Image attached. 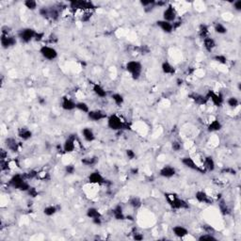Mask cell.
Listing matches in <instances>:
<instances>
[{
	"label": "cell",
	"instance_id": "cell-1",
	"mask_svg": "<svg viewBox=\"0 0 241 241\" xmlns=\"http://www.w3.org/2000/svg\"><path fill=\"white\" fill-rule=\"evenodd\" d=\"M9 186L21 191H27L30 188V186L25 181V176L21 174L13 175L9 181Z\"/></svg>",
	"mask_w": 241,
	"mask_h": 241
},
{
	"label": "cell",
	"instance_id": "cell-2",
	"mask_svg": "<svg viewBox=\"0 0 241 241\" xmlns=\"http://www.w3.org/2000/svg\"><path fill=\"white\" fill-rule=\"evenodd\" d=\"M165 198L167 199L169 205L173 209H183V208H188V205L182 199H179L175 194L172 193H166Z\"/></svg>",
	"mask_w": 241,
	"mask_h": 241
},
{
	"label": "cell",
	"instance_id": "cell-3",
	"mask_svg": "<svg viewBox=\"0 0 241 241\" xmlns=\"http://www.w3.org/2000/svg\"><path fill=\"white\" fill-rule=\"evenodd\" d=\"M108 125L110 129L118 131V130H123V129H127L126 123H124L119 116L116 114H112L108 117Z\"/></svg>",
	"mask_w": 241,
	"mask_h": 241
},
{
	"label": "cell",
	"instance_id": "cell-4",
	"mask_svg": "<svg viewBox=\"0 0 241 241\" xmlns=\"http://www.w3.org/2000/svg\"><path fill=\"white\" fill-rule=\"evenodd\" d=\"M125 68H126L127 72H129L131 74V75L134 79L139 78L141 72H142V65L140 62L136 61V60H131L126 63Z\"/></svg>",
	"mask_w": 241,
	"mask_h": 241
},
{
	"label": "cell",
	"instance_id": "cell-5",
	"mask_svg": "<svg viewBox=\"0 0 241 241\" xmlns=\"http://www.w3.org/2000/svg\"><path fill=\"white\" fill-rule=\"evenodd\" d=\"M40 53L44 59H46L48 60H54L58 57V52L55 48L50 47V46H46V45H43L41 47Z\"/></svg>",
	"mask_w": 241,
	"mask_h": 241
},
{
	"label": "cell",
	"instance_id": "cell-6",
	"mask_svg": "<svg viewBox=\"0 0 241 241\" xmlns=\"http://www.w3.org/2000/svg\"><path fill=\"white\" fill-rule=\"evenodd\" d=\"M18 35H19V38L21 39L22 41L29 42L31 40L35 39V37L37 35V32L32 28H24V29H21V31L19 32Z\"/></svg>",
	"mask_w": 241,
	"mask_h": 241
},
{
	"label": "cell",
	"instance_id": "cell-7",
	"mask_svg": "<svg viewBox=\"0 0 241 241\" xmlns=\"http://www.w3.org/2000/svg\"><path fill=\"white\" fill-rule=\"evenodd\" d=\"M182 163H183L186 167H187V168H189V169H191V170H194V171H199V172L205 173V170L202 169V168H200V167L194 162V160L192 159L191 157H184V158L182 159Z\"/></svg>",
	"mask_w": 241,
	"mask_h": 241
},
{
	"label": "cell",
	"instance_id": "cell-8",
	"mask_svg": "<svg viewBox=\"0 0 241 241\" xmlns=\"http://www.w3.org/2000/svg\"><path fill=\"white\" fill-rule=\"evenodd\" d=\"M89 182L92 183V184H104L106 182L105 178L102 176V174L99 171H93L89 175Z\"/></svg>",
	"mask_w": 241,
	"mask_h": 241
},
{
	"label": "cell",
	"instance_id": "cell-9",
	"mask_svg": "<svg viewBox=\"0 0 241 241\" xmlns=\"http://www.w3.org/2000/svg\"><path fill=\"white\" fill-rule=\"evenodd\" d=\"M16 43V39L13 36H9V35H1V45L3 48H9L11 46L15 45Z\"/></svg>",
	"mask_w": 241,
	"mask_h": 241
},
{
	"label": "cell",
	"instance_id": "cell-10",
	"mask_svg": "<svg viewBox=\"0 0 241 241\" xmlns=\"http://www.w3.org/2000/svg\"><path fill=\"white\" fill-rule=\"evenodd\" d=\"M88 117L91 121L98 122V121H101V120L107 118V115H106V113H104L101 110H90L88 113Z\"/></svg>",
	"mask_w": 241,
	"mask_h": 241
},
{
	"label": "cell",
	"instance_id": "cell-11",
	"mask_svg": "<svg viewBox=\"0 0 241 241\" xmlns=\"http://www.w3.org/2000/svg\"><path fill=\"white\" fill-rule=\"evenodd\" d=\"M207 99H211L212 102L214 103V105H216L217 107H220L223 103V98L221 94H219V93H216L214 91H209L207 93Z\"/></svg>",
	"mask_w": 241,
	"mask_h": 241
},
{
	"label": "cell",
	"instance_id": "cell-12",
	"mask_svg": "<svg viewBox=\"0 0 241 241\" xmlns=\"http://www.w3.org/2000/svg\"><path fill=\"white\" fill-rule=\"evenodd\" d=\"M175 17H176V12H175V10L170 6L169 8H167L164 12H163V18H164V21H167V22H173L175 20Z\"/></svg>",
	"mask_w": 241,
	"mask_h": 241
},
{
	"label": "cell",
	"instance_id": "cell-13",
	"mask_svg": "<svg viewBox=\"0 0 241 241\" xmlns=\"http://www.w3.org/2000/svg\"><path fill=\"white\" fill-rule=\"evenodd\" d=\"M71 7L74 9H93V5L91 2L88 1H72Z\"/></svg>",
	"mask_w": 241,
	"mask_h": 241
},
{
	"label": "cell",
	"instance_id": "cell-14",
	"mask_svg": "<svg viewBox=\"0 0 241 241\" xmlns=\"http://www.w3.org/2000/svg\"><path fill=\"white\" fill-rule=\"evenodd\" d=\"M175 173H176L175 169L173 167H171V166H165L159 171V174L162 177H165V178H171V177L174 176Z\"/></svg>",
	"mask_w": 241,
	"mask_h": 241
},
{
	"label": "cell",
	"instance_id": "cell-15",
	"mask_svg": "<svg viewBox=\"0 0 241 241\" xmlns=\"http://www.w3.org/2000/svg\"><path fill=\"white\" fill-rule=\"evenodd\" d=\"M75 139L74 137H68V138L65 140L64 145H63V150H64V152H66V153H71V152H73V151L75 150Z\"/></svg>",
	"mask_w": 241,
	"mask_h": 241
},
{
	"label": "cell",
	"instance_id": "cell-16",
	"mask_svg": "<svg viewBox=\"0 0 241 241\" xmlns=\"http://www.w3.org/2000/svg\"><path fill=\"white\" fill-rule=\"evenodd\" d=\"M172 232L174 234V235H176L179 238H183L186 235L188 234V230L186 228H185L184 226L181 225H176L172 228Z\"/></svg>",
	"mask_w": 241,
	"mask_h": 241
},
{
	"label": "cell",
	"instance_id": "cell-17",
	"mask_svg": "<svg viewBox=\"0 0 241 241\" xmlns=\"http://www.w3.org/2000/svg\"><path fill=\"white\" fill-rule=\"evenodd\" d=\"M157 24L166 33H171L173 30V26L170 22H167V21H164V20H159V21L157 22Z\"/></svg>",
	"mask_w": 241,
	"mask_h": 241
},
{
	"label": "cell",
	"instance_id": "cell-18",
	"mask_svg": "<svg viewBox=\"0 0 241 241\" xmlns=\"http://www.w3.org/2000/svg\"><path fill=\"white\" fill-rule=\"evenodd\" d=\"M61 107L64 110H73L76 108V104L67 97H63L61 101Z\"/></svg>",
	"mask_w": 241,
	"mask_h": 241
},
{
	"label": "cell",
	"instance_id": "cell-19",
	"mask_svg": "<svg viewBox=\"0 0 241 241\" xmlns=\"http://www.w3.org/2000/svg\"><path fill=\"white\" fill-rule=\"evenodd\" d=\"M195 198L200 203H205V204L212 203V200L208 197V195L205 193V192H204V191H197L196 194H195Z\"/></svg>",
	"mask_w": 241,
	"mask_h": 241
},
{
	"label": "cell",
	"instance_id": "cell-20",
	"mask_svg": "<svg viewBox=\"0 0 241 241\" xmlns=\"http://www.w3.org/2000/svg\"><path fill=\"white\" fill-rule=\"evenodd\" d=\"M6 145H7L8 149H10L12 152H17L18 151L19 145H18L17 141L12 137H9V138L6 139Z\"/></svg>",
	"mask_w": 241,
	"mask_h": 241
},
{
	"label": "cell",
	"instance_id": "cell-21",
	"mask_svg": "<svg viewBox=\"0 0 241 241\" xmlns=\"http://www.w3.org/2000/svg\"><path fill=\"white\" fill-rule=\"evenodd\" d=\"M112 213H113L114 218L117 220H123L125 219V216L123 215V207L120 205L115 206V208L112 210Z\"/></svg>",
	"mask_w": 241,
	"mask_h": 241
},
{
	"label": "cell",
	"instance_id": "cell-22",
	"mask_svg": "<svg viewBox=\"0 0 241 241\" xmlns=\"http://www.w3.org/2000/svg\"><path fill=\"white\" fill-rule=\"evenodd\" d=\"M82 135H83L84 138H85L87 141H89V142H91V141H93V140L95 139L94 133L92 132L91 129H89V128H88V127H86V128H84V129L82 130Z\"/></svg>",
	"mask_w": 241,
	"mask_h": 241
},
{
	"label": "cell",
	"instance_id": "cell-23",
	"mask_svg": "<svg viewBox=\"0 0 241 241\" xmlns=\"http://www.w3.org/2000/svg\"><path fill=\"white\" fill-rule=\"evenodd\" d=\"M93 91L96 95L99 96V97H101V98H104L107 96V91L105 90V89L98 84L93 85Z\"/></svg>",
	"mask_w": 241,
	"mask_h": 241
},
{
	"label": "cell",
	"instance_id": "cell-24",
	"mask_svg": "<svg viewBox=\"0 0 241 241\" xmlns=\"http://www.w3.org/2000/svg\"><path fill=\"white\" fill-rule=\"evenodd\" d=\"M204 167L206 171H212L215 170V162L213 160V158L211 157H207L205 158V161H204Z\"/></svg>",
	"mask_w": 241,
	"mask_h": 241
},
{
	"label": "cell",
	"instance_id": "cell-25",
	"mask_svg": "<svg viewBox=\"0 0 241 241\" xmlns=\"http://www.w3.org/2000/svg\"><path fill=\"white\" fill-rule=\"evenodd\" d=\"M204 44H205V49L207 51H212L213 48L216 46L215 41L212 38H209V37H206V38L204 39Z\"/></svg>",
	"mask_w": 241,
	"mask_h": 241
},
{
	"label": "cell",
	"instance_id": "cell-26",
	"mask_svg": "<svg viewBox=\"0 0 241 241\" xmlns=\"http://www.w3.org/2000/svg\"><path fill=\"white\" fill-rule=\"evenodd\" d=\"M19 137L21 138H23L24 140H27L29 139L31 137H32V132L30 130H28L27 128H21L19 130V133H18Z\"/></svg>",
	"mask_w": 241,
	"mask_h": 241
},
{
	"label": "cell",
	"instance_id": "cell-27",
	"mask_svg": "<svg viewBox=\"0 0 241 241\" xmlns=\"http://www.w3.org/2000/svg\"><path fill=\"white\" fill-rule=\"evenodd\" d=\"M87 216H88L89 219H96V218H101L100 212H99L97 209H96V208H94V207H90V208H89V209L87 210Z\"/></svg>",
	"mask_w": 241,
	"mask_h": 241
},
{
	"label": "cell",
	"instance_id": "cell-28",
	"mask_svg": "<svg viewBox=\"0 0 241 241\" xmlns=\"http://www.w3.org/2000/svg\"><path fill=\"white\" fill-rule=\"evenodd\" d=\"M190 98L191 99H193L197 104H199V105H204V104H205L206 102H207V97H204V96H202V95H199V94H192V95H190Z\"/></svg>",
	"mask_w": 241,
	"mask_h": 241
},
{
	"label": "cell",
	"instance_id": "cell-29",
	"mask_svg": "<svg viewBox=\"0 0 241 241\" xmlns=\"http://www.w3.org/2000/svg\"><path fill=\"white\" fill-rule=\"evenodd\" d=\"M161 68H162V71H163V73H164V74L172 75V74H174V72H175L174 68H173V67L169 63V62H167V61H165V62H163V63H162Z\"/></svg>",
	"mask_w": 241,
	"mask_h": 241
},
{
	"label": "cell",
	"instance_id": "cell-30",
	"mask_svg": "<svg viewBox=\"0 0 241 241\" xmlns=\"http://www.w3.org/2000/svg\"><path fill=\"white\" fill-rule=\"evenodd\" d=\"M221 129V123L219 120H215L213 121L209 125H208V130L210 132H216Z\"/></svg>",
	"mask_w": 241,
	"mask_h": 241
},
{
	"label": "cell",
	"instance_id": "cell-31",
	"mask_svg": "<svg viewBox=\"0 0 241 241\" xmlns=\"http://www.w3.org/2000/svg\"><path fill=\"white\" fill-rule=\"evenodd\" d=\"M57 211H58V209H57V207L54 206V205H49V206H47V207H45V208L43 209L44 215H46V216H48V217H51V216L55 215V214L57 213Z\"/></svg>",
	"mask_w": 241,
	"mask_h": 241
},
{
	"label": "cell",
	"instance_id": "cell-32",
	"mask_svg": "<svg viewBox=\"0 0 241 241\" xmlns=\"http://www.w3.org/2000/svg\"><path fill=\"white\" fill-rule=\"evenodd\" d=\"M129 205H130L133 208L137 209V208H139V207L141 206V201H140V199L137 198V197H133V198H131V199L129 200Z\"/></svg>",
	"mask_w": 241,
	"mask_h": 241
},
{
	"label": "cell",
	"instance_id": "cell-33",
	"mask_svg": "<svg viewBox=\"0 0 241 241\" xmlns=\"http://www.w3.org/2000/svg\"><path fill=\"white\" fill-rule=\"evenodd\" d=\"M111 97H112V99H113V101L115 102L116 105H118V106L123 105V95H121L120 93H114V94H112Z\"/></svg>",
	"mask_w": 241,
	"mask_h": 241
},
{
	"label": "cell",
	"instance_id": "cell-34",
	"mask_svg": "<svg viewBox=\"0 0 241 241\" xmlns=\"http://www.w3.org/2000/svg\"><path fill=\"white\" fill-rule=\"evenodd\" d=\"M96 162H97V158L96 157H86L82 159V163L86 166H92L96 164Z\"/></svg>",
	"mask_w": 241,
	"mask_h": 241
},
{
	"label": "cell",
	"instance_id": "cell-35",
	"mask_svg": "<svg viewBox=\"0 0 241 241\" xmlns=\"http://www.w3.org/2000/svg\"><path fill=\"white\" fill-rule=\"evenodd\" d=\"M76 108L79 109V110L82 111V112H85V113H89V106H88L86 103H84V102L76 103Z\"/></svg>",
	"mask_w": 241,
	"mask_h": 241
},
{
	"label": "cell",
	"instance_id": "cell-36",
	"mask_svg": "<svg viewBox=\"0 0 241 241\" xmlns=\"http://www.w3.org/2000/svg\"><path fill=\"white\" fill-rule=\"evenodd\" d=\"M215 31H216L217 33H219V34H225V33L227 32V28H226L222 24L218 23V24H216V26H215Z\"/></svg>",
	"mask_w": 241,
	"mask_h": 241
},
{
	"label": "cell",
	"instance_id": "cell-37",
	"mask_svg": "<svg viewBox=\"0 0 241 241\" xmlns=\"http://www.w3.org/2000/svg\"><path fill=\"white\" fill-rule=\"evenodd\" d=\"M199 241H203V240H217V238L212 234H202L201 236H199L198 238Z\"/></svg>",
	"mask_w": 241,
	"mask_h": 241
},
{
	"label": "cell",
	"instance_id": "cell-38",
	"mask_svg": "<svg viewBox=\"0 0 241 241\" xmlns=\"http://www.w3.org/2000/svg\"><path fill=\"white\" fill-rule=\"evenodd\" d=\"M25 6L29 10H35L37 8V2L34 0H27L25 2Z\"/></svg>",
	"mask_w": 241,
	"mask_h": 241
},
{
	"label": "cell",
	"instance_id": "cell-39",
	"mask_svg": "<svg viewBox=\"0 0 241 241\" xmlns=\"http://www.w3.org/2000/svg\"><path fill=\"white\" fill-rule=\"evenodd\" d=\"M207 34H208V27L205 25H202L200 27V36L205 39L207 37Z\"/></svg>",
	"mask_w": 241,
	"mask_h": 241
},
{
	"label": "cell",
	"instance_id": "cell-40",
	"mask_svg": "<svg viewBox=\"0 0 241 241\" xmlns=\"http://www.w3.org/2000/svg\"><path fill=\"white\" fill-rule=\"evenodd\" d=\"M228 105L231 107V108H235L239 105V101L235 98V97H230L227 101Z\"/></svg>",
	"mask_w": 241,
	"mask_h": 241
},
{
	"label": "cell",
	"instance_id": "cell-41",
	"mask_svg": "<svg viewBox=\"0 0 241 241\" xmlns=\"http://www.w3.org/2000/svg\"><path fill=\"white\" fill-rule=\"evenodd\" d=\"M214 60H215L216 61L221 63V64H225V63L227 62V59H226V57L223 56V55H217V56L214 58Z\"/></svg>",
	"mask_w": 241,
	"mask_h": 241
},
{
	"label": "cell",
	"instance_id": "cell-42",
	"mask_svg": "<svg viewBox=\"0 0 241 241\" xmlns=\"http://www.w3.org/2000/svg\"><path fill=\"white\" fill-rule=\"evenodd\" d=\"M38 172L37 171H30L29 172H27V173H26L24 176L25 177H27V179H33V178H37L38 177Z\"/></svg>",
	"mask_w": 241,
	"mask_h": 241
},
{
	"label": "cell",
	"instance_id": "cell-43",
	"mask_svg": "<svg viewBox=\"0 0 241 241\" xmlns=\"http://www.w3.org/2000/svg\"><path fill=\"white\" fill-rule=\"evenodd\" d=\"M65 171H66V172L68 174H73L75 172V168L74 165H67L65 167Z\"/></svg>",
	"mask_w": 241,
	"mask_h": 241
},
{
	"label": "cell",
	"instance_id": "cell-44",
	"mask_svg": "<svg viewBox=\"0 0 241 241\" xmlns=\"http://www.w3.org/2000/svg\"><path fill=\"white\" fill-rule=\"evenodd\" d=\"M40 14L43 17H49V10L46 9V8H42L40 10Z\"/></svg>",
	"mask_w": 241,
	"mask_h": 241
},
{
	"label": "cell",
	"instance_id": "cell-45",
	"mask_svg": "<svg viewBox=\"0 0 241 241\" xmlns=\"http://www.w3.org/2000/svg\"><path fill=\"white\" fill-rule=\"evenodd\" d=\"M171 146H172V149L174 150V151H180L181 150V148H182V146H181V144L178 142V141H173L172 142V144H171Z\"/></svg>",
	"mask_w": 241,
	"mask_h": 241
},
{
	"label": "cell",
	"instance_id": "cell-46",
	"mask_svg": "<svg viewBox=\"0 0 241 241\" xmlns=\"http://www.w3.org/2000/svg\"><path fill=\"white\" fill-rule=\"evenodd\" d=\"M27 192H28V194H29L31 197H36V196L38 195V191L36 190L35 187H30V188L27 190Z\"/></svg>",
	"mask_w": 241,
	"mask_h": 241
},
{
	"label": "cell",
	"instance_id": "cell-47",
	"mask_svg": "<svg viewBox=\"0 0 241 241\" xmlns=\"http://www.w3.org/2000/svg\"><path fill=\"white\" fill-rule=\"evenodd\" d=\"M126 155H127V157H128V158H129V159H134V158L136 157V154H135V152H134L133 150H131V149L126 150Z\"/></svg>",
	"mask_w": 241,
	"mask_h": 241
},
{
	"label": "cell",
	"instance_id": "cell-48",
	"mask_svg": "<svg viewBox=\"0 0 241 241\" xmlns=\"http://www.w3.org/2000/svg\"><path fill=\"white\" fill-rule=\"evenodd\" d=\"M1 169L2 171H7L9 169V163L6 160H1Z\"/></svg>",
	"mask_w": 241,
	"mask_h": 241
},
{
	"label": "cell",
	"instance_id": "cell-49",
	"mask_svg": "<svg viewBox=\"0 0 241 241\" xmlns=\"http://www.w3.org/2000/svg\"><path fill=\"white\" fill-rule=\"evenodd\" d=\"M234 10H236V11H241V1L240 0H237V1H235L234 3Z\"/></svg>",
	"mask_w": 241,
	"mask_h": 241
},
{
	"label": "cell",
	"instance_id": "cell-50",
	"mask_svg": "<svg viewBox=\"0 0 241 241\" xmlns=\"http://www.w3.org/2000/svg\"><path fill=\"white\" fill-rule=\"evenodd\" d=\"M219 207H220V210L223 214H227L228 213V208L226 206V205H223V202H221V204L219 205Z\"/></svg>",
	"mask_w": 241,
	"mask_h": 241
},
{
	"label": "cell",
	"instance_id": "cell-51",
	"mask_svg": "<svg viewBox=\"0 0 241 241\" xmlns=\"http://www.w3.org/2000/svg\"><path fill=\"white\" fill-rule=\"evenodd\" d=\"M222 172H226V173H230V174H235V171L234 169H231V168H227V169H224L222 171Z\"/></svg>",
	"mask_w": 241,
	"mask_h": 241
},
{
	"label": "cell",
	"instance_id": "cell-52",
	"mask_svg": "<svg viewBox=\"0 0 241 241\" xmlns=\"http://www.w3.org/2000/svg\"><path fill=\"white\" fill-rule=\"evenodd\" d=\"M134 239L135 240H142L143 239V235L139 233H135L134 234Z\"/></svg>",
	"mask_w": 241,
	"mask_h": 241
},
{
	"label": "cell",
	"instance_id": "cell-53",
	"mask_svg": "<svg viewBox=\"0 0 241 241\" xmlns=\"http://www.w3.org/2000/svg\"><path fill=\"white\" fill-rule=\"evenodd\" d=\"M92 221H93V223H94V224H96V225H101V224H102V219H101V218H96V219H92Z\"/></svg>",
	"mask_w": 241,
	"mask_h": 241
},
{
	"label": "cell",
	"instance_id": "cell-54",
	"mask_svg": "<svg viewBox=\"0 0 241 241\" xmlns=\"http://www.w3.org/2000/svg\"><path fill=\"white\" fill-rule=\"evenodd\" d=\"M141 3V5H143V6H149V5H153V4H155V1H141L140 2Z\"/></svg>",
	"mask_w": 241,
	"mask_h": 241
},
{
	"label": "cell",
	"instance_id": "cell-55",
	"mask_svg": "<svg viewBox=\"0 0 241 241\" xmlns=\"http://www.w3.org/2000/svg\"><path fill=\"white\" fill-rule=\"evenodd\" d=\"M8 157V154L6 153V151L5 150H1V160H5V158Z\"/></svg>",
	"mask_w": 241,
	"mask_h": 241
},
{
	"label": "cell",
	"instance_id": "cell-56",
	"mask_svg": "<svg viewBox=\"0 0 241 241\" xmlns=\"http://www.w3.org/2000/svg\"><path fill=\"white\" fill-rule=\"evenodd\" d=\"M42 38H43V33H37V35L35 37V40L36 41H41Z\"/></svg>",
	"mask_w": 241,
	"mask_h": 241
},
{
	"label": "cell",
	"instance_id": "cell-57",
	"mask_svg": "<svg viewBox=\"0 0 241 241\" xmlns=\"http://www.w3.org/2000/svg\"><path fill=\"white\" fill-rule=\"evenodd\" d=\"M207 226H208V225H207ZM204 228H205V229L206 230V232H207L208 234H211V232H214V229H213V228H212L211 226H208V227H206V225H205V226Z\"/></svg>",
	"mask_w": 241,
	"mask_h": 241
},
{
	"label": "cell",
	"instance_id": "cell-58",
	"mask_svg": "<svg viewBox=\"0 0 241 241\" xmlns=\"http://www.w3.org/2000/svg\"><path fill=\"white\" fill-rule=\"evenodd\" d=\"M137 172H138V169L134 168V169L131 170V173H132V174H137Z\"/></svg>",
	"mask_w": 241,
	"mask_h": 241
}]
</instances>
